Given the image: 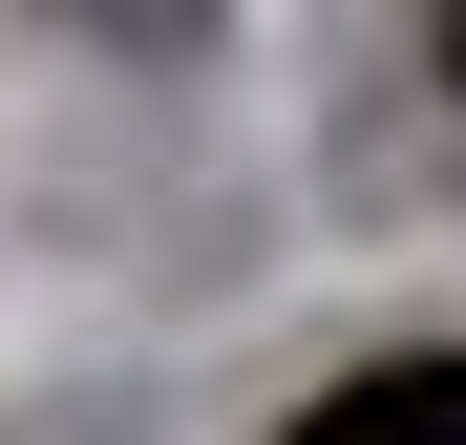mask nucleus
<instances>
[{"instance_id":"f257e3e1","label":"nucleus","mask_w":466,"mask_h":445,"mask_svg":"<svg viewBox=\"0 0 466 445\" xmlns=\"http://www.w3.org/2000/svg\"><path fill=\"white\" fill-rule=\"evenodd\" d=\"M297 445H466V360H360L297 403Z\"/></svg>"}]
</instances>
